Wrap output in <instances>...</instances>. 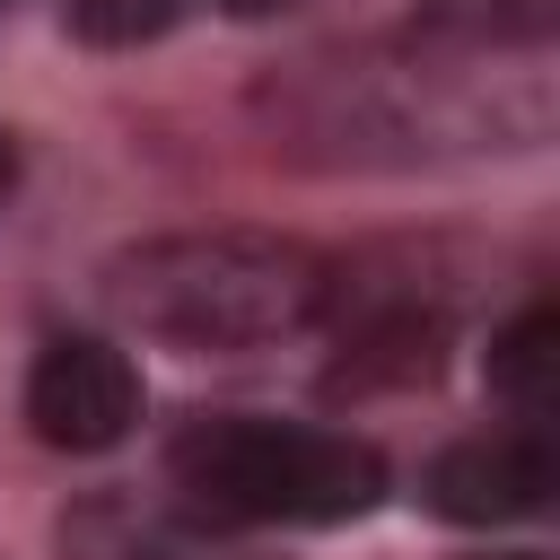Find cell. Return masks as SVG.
<instances>
[{"mask_svg": "<svg viewBox=\"0 0 560 560\" xmlns=\"http://www.w3.org/2000/svg\"><path fill=\"white\" fill-rule=\"evenodd\" d=\"M551 438L534 420H508V429H481V438H455L429 455L420 472V499L429 516L446 525H516V516H542L551 508Z\"/></svg>", "mask_w": 560, "mask_h": 560, "instance_id": "277c9868", "label": "cell"}, {"mask_svg": "<svg viewBox=\"0 0 560 560\" xmlns=\"http://www.w3.org/2000/svg\"><path fill=\"white\" fill-rule=\"evenodd\" d=\"M516 560H534V551H516Z\"/></svg>", "mask_w": 560, "mask_h": 560, "instance_id": "9c48e42d", "label": "cell"}, {"mask_svg": "<svg viewBox=\"0 0 560 560\" xmlns=\"http://www.w3.org/2000/svg\"><path fill=\"white\" fill-rule=\"evenodd\" d=\"M490 394H499L516 420L542 429V411H551V306H525V315L490 341Z\"/></svg>", "mask_w": 560, "mask_h": 560, "instance_id": "5b68a950", "label": "cell"}, {"mask_svg": "<svg viewBox=\"0 0 560 560\" xmlns=\"http://www.w3.org/2000/svg\"><path fill=\"white\" fill-rule=\"evenodd\" d=\"M105 306L166 350H271L332 306V262L280 228H175L105 262Z\"/></svg>", "mask_w": 560, "mask_h": 560, "instance_id": "6da1fadb", "label": "cell"}, {"mask_svg": "<svg viewBox=\"0 0 560 560\" xmlns=\"http://www.w3.org/2000/svg\"><path fill=\"white\" fill-rule=\"evenodd\" d=\"M175 9H184V0H70V26H79L88 44L122 52V44H158V35L175 26Z\"/></svg>", "mask_w": 560, "mask_h": 560, "instance_id": "8992f818", "label": "cell"}, {"mask_svg": "<svg viewBox=\"0 0 560 560\" xmlns=\"http://www.w3.org/2000/svg\"><path fill=\"white\" fill-rule=\"evenodd\" d=\"M219 9H228V18H280L289 0H219Z\"/></svg>", "mask_w": 560, "mask_h": 560, "instance_id": "52a82bcc", "label": "cell"}, {"mask_svg": "<svg viewBox=\"0 0 560 560\" xmlns=\"http://www.w3.org/2000/svg\"><path fill=\"white\" fill-rule=\"evenodd\" d=\"M166 481L210 525H350L385 499V455L315 420L192 411L166 438Z\"/></svg>", "mask_w": 560, "mask_h": 560, "instance_id": "7a4b0ae2", "label": "cell"}, {"mask_svg": "<svg viewBox=\"0 0 560 560\" xmlns=\"http://www.w3.org/2000/svg\"><path fill=\"white\" fill-rule=\"evenodd\" d=\"M26 429L52 455H105L140 429V368L114 332H52L26 368Z\"/></svg>", "mask_w": 560, "mask_h": 560, "instance_id": "3957f363", "label": "cell"}, {"mask_svg": "<svg viewBox=\"0 0 560 560\" xmlns=\"http://www.w3.org/2000/svg\"><path fill=\"white\" fill-rule=\"evenodd\" d=\"M9 184H18V149L0 140V201H9Z\"/></svg>", "mask_w": 560, "mask_h": 560, "instance_id": "ba28073f", "label": "cell"}]
</instances>
